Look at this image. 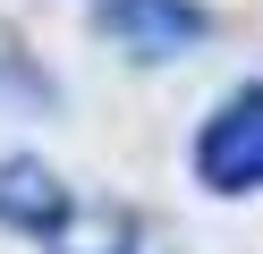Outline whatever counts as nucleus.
Segmentation results:
<instances>
[{
  "label": "nucleus",
  "instance_id": "f03ea898",
  "mask_svg": "<svg viewBox=\"0 0 263 254\" xmlns=\"http://www.w3.org/2000/svg\"><path fill=\"white\" fill-rule=\"evenodd\" d=\"M102 34L127 60H178L204 43V9L195 0H102Z\"/></svg>",
  "mask_w": 263,
  "mask_h": 254
},
{
  "label": "nucleus",
  "instance_id": "f257e3e1",
  "mask_svg": "<svg viewBox=\"0 0 263 254\" xmlns=\"http://www.w3.org/2000/svg\"><path fill=\"white\" fill-rule=\"evenodd\" d=\"M195 178H204L212 195H246V186H263V85L229 93L221 110L204 119V135H195Z\"/></svg>",
  "mask_w": 263,
  "mask_h": 254
},
{
  "label": "nucleus",
  "instance_id": "7ed1b4c3",
  "mask_svg": "<svg viewBox=\"0 0 263 254\" xmlns=\"http://www.w3.org/2000/svg\"><path fill=\"white\" fill-rule=\"evenodd\" d=\"M0 220H9L17 237H60L77 220V195L43 161H0Z\"/></svg>",
  "mask_w": 263,
  "mask_h": 254
}]
</instances>
